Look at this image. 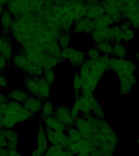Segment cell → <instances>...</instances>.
Listing matches in <instances>:
<instances>
[{"instance_id":"obj_28","label":"cell","mask_w":139,"mask_h":156,"mask_svg":"<svg viewBox=\"0 0 139 156\" xmlns=\"http://www.w3.org/2000/svg\"><path fill=\"white\" fill-rule=\"evenodd\" d=\"M94 46L98 49L101 54L111 57L113 49V44L107 41H103L99 43L94 44Z\"/></svg>"},{"instance_id":"obj_19","label":"cell","mask_w":139,"mask_h":156,"mask_svg":"<svg viewBox=\"0 0 139 156\" xmlns=\"http://www.w3.org/2000/svg\"><path fill=\"white\" fill-rule=\"evenodd\" d=\"M45 126L48 127L55 131L65 132L67 127L60 122L54 115L47 117L40 120Z\"/></svg>"},{"instance_id":"obj_6","label":"cell","mask_w":139,"mask_h":156,"mask_svg":"<svg viewBox=\"0 0 139 156\" xmlns=\"http://www.w3.org/2000/svg\"><path fill=\"white\" fill-rule=\"evenodd\" d=\"M12 61L16 67L25 73L26 74L37 76L43 75V68L34 64L23 51L21 53H15Z\"/></svg>"},{"instance_id":"obj_43","label":"cell","mask_w":139,"mask_h":156,"mask_svg":"<svg viewBox=\"0 0 139 156\" xmlns=\"http://www.w3.org/2000/svg\"><path fill=\"white\" fill-rule=\"evenodd\" d=\"M8 2L9 1H0V18L6 8L5 6L7 5Z\"/></svg>"},{"instance_id":"obj_18","label":"cell","mask_w":139,"mask_h":156,"mask_svg":"<svg viewBox=\"0 0 139 156\" xmlns=\"http://www.w3.org/2000/svg\"><path fill=\"white\" fill-rule=\"evenodd\" d=\"M13 19V15L6 7L0 18V25L2 28V34L10 35Z\"/></svg>"},{"instance_id":"obj_48","label":"cell","mask_w":139,"mask_h":156,"mask_svg":"<svg viewBox=\"0 0 139 156\" xmlns=\"http://www.w3.org/2000/svg\"><path fill=\"white\" fill-rule=\"evenodd\" d=\"M2 34V28L1 27V25H0V35H1Z\"/></svg>"},{"instance_id":"obj_42","label":"cell","mask_w":139,"mask_h":156,"mask_svg":"<svg viewBox=\"0 0 139 156\" xmlns=\"http://www.w3.org/2000/svg\"><path fill=\"white\" fill-rule=\"evenodd\" d=\"M9 101L7 94L0 92V104L7 103Z\"/></svg>"},{"instance_id":"obj_24","label":"cell","mask_w":139,"mask_h":156,"mask_svg":"<svg viewBox=\"0 0 139 156\" xmlns=\"http://www.w3.org/2000/svg\"><path fill=\"white\" fill-rule=\"evenodd\" d=\"M127 46L124 44L122 43L120 44H113L111 57L120 59H125L127 55Z\"/></svg>"},{"instance_id":"obj_11","label":"cell","mask_w":139,"mask_h":156,"mask_svg":"<svg viewBox=\"0 0 139 156\" xmlns=\"http://www.w3.org/2000/svg\"><path fill=\"white\" fill-rule=\"evenodd\" d=\"M90 35L94 44L103 41H107L113 44H114V38L112 27L95 28Z\"/></svg>"},{"instance_id":"obj_26","label":"cell","mask_w":139,"mask_h":156,"mask_svg":"<svg viewBox=\"0 0 139 156\" xmlns=\"http://www.w3.org/2000/svg\"><path fill=\"white\" fill-rule=\"evenodd\" d=\"M94 21L95 23V28L112 27L115 24L112 18L106 13H105L97 19L94 20Z\"/></svg>"},{"instance_id":"obj_36","label":"cell","mask_w":139,"mask_h":156,"mask_svg":"<svg viewBox=\"0 0 139 156\" xmlns=\"http://www.w3.org/2000/svg\"><path fill=\"white\" fill-rule=\"evenodd\" d=\"M129 20L131 23L132 29L134 30H139V12L134 13L129 18Z\"/></svg>"},{"instance_id":"obj_21","label":"cell","mask_w":139,"mask_h":156,"mask_svg":"<svg viewBox=\"0 0 139 156\" xmlns=\"http://www.w3.org/2000/svg\"><path fill=\"white\" fill-rule=\"evenodd\" d=\"M10 101L23 104L31 96L27 91L15 89L7 94Z\"/></svg>"},{"instance_id":"obj_7","label":"cell","mask_w":139,"mask_h":156,"mask_svg":"<svg viewBox=\"0 0 139 156\" xmlns=\"http://www.w3.org/2000/svg\"><path fill=\"white\" fill-rule=\"evenodd\" d=\"M60 58L63 61H69L72 66L76 68H80L87 58L85 52L70 46L62 50Z\"/></svg>"},{"instance_id":"obj_44","label":"cell","mask_w":139,"mask_h":156,"mask_svg":"<svg viewBox=\"0 0 139 156\" xmlns=\"http://www.w3.org/2000/svg\"><path fill=\"white\" fill-rule=\"evenodd\" d=\"M7 152L8 156H23L17 150L7 149Z\"/></svg>"},{"instance_id":"obj_40","label":"cell","mask_w":139,"mask_h":156,"mask_svg":"<svg viewBox=\"0 0 139 156\" xmlns=\"http://www.w3.org/2000/svg\"><path fill=\"white\" fill-rule=\"evenodd\" d=\"M9 62L5 57L0 55V73H3V71L7 68Z\"/></svg>"},{"instance_id":"obj_29","label":"cell","mask_w":139,"mask_h":156,"mask_svg":"<svg viewBox=\"0 0 139 156\" xmlns=\"http://www.w3.org/2000/svg\"><path fill=\"white\" fill-rule=\"evenodd\" d=\"M72 38V34L70 32H63L61 34L57 41L61 49H64L70 46Z\"/></svg>"},{"instance_id":"obj_30","label":"cell","mask_w":139,"mask_h":156,"mask_svg":"<svg viewBox=\"0 0 139 156\" xmlns=\"http://www.w3.org/2000/svg\"><path fill=\"white\" fill-rule=\"evenodd\" d=\"M73 87L75 99L78 98L80 94L81 88V80L79 72L74 73L73 80Z\"/></svg>"},{"instance_id":"obj_23","label":"cell","mask_w":139,"mask_h":156,"mask_svg":"<svg viewBox=\"0 0 139 156\" xmlns=\"http://www.w3.org/2000/svg\"><path fill=\"white\" fill-rule=\"evenodd\" d=\"M137 82V79L135 76L129 80L119 82V93L120 95L124 96L129 94Z\"/></svg>"},{"instance_id":"obj_27","label":"cell","mask_w":139,"mask_h":156,"mask_svg":"<svg viewBox=\"0 0 139 156\" xmlns=\"http://www.w3.org/2000/svg\"><path fill=\"white\" fill-rule=\"evenodd\" d=\"M65 132L70 145L74 143L80 141L83 138L80 132L74 126L67 128Z\"/></svg>"},{"instance_id":"obj_10","label":"cell","mask_w":139,"mask_h":156,"mask_svg":"<svg viewBox=\"0 0 139 156\" xmlns=\"http://www.w3.org/2000/svg\"><path fill=\"white\" fill-rule=\"evenodd\" d=\"M44 127L50 144L61 145L65 148H67L70 145L66 132L55 131L45 125Z\"/></svg>"},{"instance_id":"obj_25","label":"cell","mask_w":139,"mask_h":156,"mask_svg":"<svg viewBox=\"0 0 139 156\" xmlns=\"http://www.w3.org/2000/svg\"><path fill=\"white\" fill-rule=\"evenodd\" d=\"M55 107L53 103L48 100L44 101L40 112V120L53 115Z\"/></svg>"},{"instance_id":"obj_17","label":"cell","mask_w":139,"mask_h":156,"mask_svg":"<svg viewBox=\"0 0 139 156\" xmlns=\"http://www.w3.org/2000/svg\"><path fill=\"white\" fill-rule=\"evenodd\" d=\"M3 39V43L0 50V55L5 57L8 62L12 60L14 56V50L12 40L9 35L1 34Z\"/></svg>"},{"instance_id":"obj_31","label":"cell","mask_w":139,"mask_h":156,"mask_svg":"<svg viewBox=\"0 0 139 156\" xmlns=\"http://www.w3.org/2000/svg\"><path fill=\"white\" fill-rule=\"evenodd\" d=\"M112 29L114 38V44L122 43L123 42L122 34L123 31L119 27V24H114L112 26Z\"/></svg>"},{"instance_id":"obj_22","label":"cell","mask_w":139,"mask_h":156,"mask_svg":"<svg viewBox=\"0 0 139 156\" xmlns=\"http://www.w3.org/2000/svg\"><path fill=\"white\" fill-rule=\"evenodd\" d=\"M5 132L7 140V149L17 150L18 146V133L12 129H5Z\"/></svg>"},{"instance_id":"obj_37","label":"cell","mask_w":139,"mask_h":156,"mask_svg":"<svg viewBox=\"0 0 139 156\" xmlns=\"http://www.w3.org/2000/svg\"><path fill=\"white\" fill-rule=\"evenodd\" d=\"M71 111L72 115L75 119L80 115V107H79V102L77 100L75 99L74 104L71 108Z\"/></svg>"},{"instance_id":"obj_13","label":"cell","mask_w":139,"mask_h":156,"mask_svg":"<svg viewBox=\"0 0 139 156\" xmlns=\"http://www.w3.org/2000/svg\"><path fill=\"white\" fill-rule=\"evenodd\" d=\"M53 115L67 128L74 126L75 119L72 115L71 108L66 106L55 107Z\"/></svg>"},{"instance_id":"obj_47","label":"cell","mask_w":139,"mask_h":156,"mask_svg":"<svg viewBox=\"0 0 139 156\" xmlns=\"http://www.w3.org/2000/svg\"><path fill=\"white\" fill-rule=\"evenodd\" d=\"M133 57L136 59L138 63H139V52H136L133 55Z\"/></svg>"},{"instance_id":"obj_3","label":"cell","mask_w":139,"mask_h":156,"mask_svg":"<svg viewBox=\"0 0 139 156\" xmlns=\"http://www.w3.org/2000/svg\"><path fill=\"white\" fill-rule=\"evenodd\" d=\"M35 114L23 107V104L9 101L1 121L2 129H12L18 123L26 121Z\"/></svg>"},{"instance_id":"obj_15","label":"cell","mask_w":139,"mask_h":156,"mask_svg":"<svg viewBox=\"0 0 139 156\" xmlns=\"http://www.w3.org/2000/svg\"><path fill=\"white\" fill-rule=\"evenodd\" d=\"M104 9L105 13L112 18L115 24H119L123 21L121 13L118 9L117 1H100Z\"/></svg>"},{"instance_id":"obj_32","label":"cell","mask_w":139,"mask_h":156,"mask_svg":"<svg viewBox=\"0 0 139 156\" xmlns=\"http://www.w3.org/2000/svg\"><path fill=\"white\" fill-rule=\"evenodd\" d=\"M92 115L99 119H105L103 108L98 101L94 105L91 110Z\"/></svg>"},{"instance_id":"obj_2","label":"cell","mask_w":139,"mask_h":156,"mask_svg":"<svg viewBox=\"0 0 139 156\" xmlns=\"http://www.w3.org/2000/svg\"><path fill=\"white\" fill-rule=\"evenodd\" d=\"M109 57L102 55L96 59L86 58L80 67L79 72L83 91L94 92L104 74L109 69Z\"/></svg>"},{"instance_id":"obj_20","label":"cell","mask_w":139,"mask_h":156,"mask_svg":"<svg viewBox=\"0 0 139 156\" xmlns=\"http://www.w3.org/2000/svg\"><path fill=\"white\" fill-rule=\"evenodd\" d=\"M43 102L41 99L31 96L23 105L24 108L35 114L41 111Z\"/></svg>"},{"instance_id":"obj_46","label":"cell","mask_w":139,"mask_h":156,"mask_svg":"<svg viewBox=\"0 0 139 156\" xmlns=\"http://www.w3.org/2000/svg\"><path fill=\"white\" fill-rule=\"evenodd\" d=\"M74 156H102V155L100 154H79L76 155Z\"/></svg>"},{"instance_id":"obj_50","label":"cell","mask_w":139,"mask_h":156,"mask_svg":"<svg viewBox=\"0 0 139 156\" xmlns=\"http://www.w3.org/2000/svg\"><path fill=\"white\" fill-rule=\"evenodd\" d=\"M137 70L138 71V73H139V66H137Z\"/></svg>"},{"instance_id":"obj_45","label":"cell","mask_w":139,"mask_h":156,"mask_svg":"<svg viewBox=\"0 0 139 156\" xmlns=\"http://www.w3.org/2000/svg\"><path fill=\"white\" fill-rule=\"evenodd\" d=\"M0 156H8L7 149L0 147Z\"/></svg>"},{"instance_id":"obj_4","label":"cell","mask_w":139,"mask_h":156,"mask_svg":"<svg viewBox=\"0 0 139 156\" xmlns=\"http://www.w3.org/2000/svg\"><path fill=\"white\" fill-rule=\"evenodd\" d=\"M109 69L116 74L119 82L125 81L135 76L137 66L131 60L120 59L110 57L108 61Z\"/></svg>"},{"instance_id":"obj_14","label":"cell","mask_w":139,"mask_h":156,"mask_svg":"<svg viewBox=\"0 0 139 156\" xmlns=\"http://www.w3.org/2000/svg\"><path fill=\"white\" fill-rule=\"evenodd\" d=\"M94 29V20L84 17L74 22L71 33L72 34L79 33L91 34Z\"/></svg>"},{"instance_id":"obj_1","label":"cell","mask_w":139,"mask_h":156,"mask_svg":"<svg viewBox=\"0 0 139 156\" xmlns=\"http://www.w3.org/2000/svg\"><path fill=\"white\" fill-rule=\"evenodd\" d=\"M92 136L89 142L99 151L102 156H114L118 143V136L105 119L93 118L89 121Z\"/></svg>"},{"instance_id":"obj_33","label":"cell","mask_w":139,"mask_h":156,"mask_svg":"<svg viewBox=\"0 0 139 156\" xmlns=\"http://www.w3.org/2000/svg\"><path fill=\"white\" fill-rule=\"evenodd\" d=\"M43 76L50 85H52L54 82L55 74L52 68H45Z\"/></svg>"},{"instance_id":"obj_35","label":"cell","mask_w":139,"mask_h":156,"mask_svg":"<svg viewBox=\"0 0 139 156\" xmlns=\"http://www.w3.org/2000/svg\"><path fill=\"white\" fill-rule=\"evenodd\" d=\"M135 37V30L132 29L123 31L122 34L123 41L128 43L131 41Z\"/></svg>"},{"instance_id":"obj_34","label":"cell","mask_w":139,"mask_h":156,"mask_svg":"<svg viewBox=\"0 0 139 156\" xmlns=\"http://www.w3.org/2000/svg\"><path fill=\"white\" fill-rule=\"evenodd\" d=\"M85 54L87 58L92 60L97 59L102 55L98 49L94 46L89 48Z\"/></svg>"},{"instance_id":"obj_12","label":"cell","mask_w":139,"mask_h":156,"mask_svg":"<svg viewBox=\"0 0 139 156\" xmlns=\"http://www.w3.org/2000/svg\"><path fill=\"white\" fill-rule=\"evenodd\" d=\"M118 8L123 20H129L134 13L139 12V0L118 1Z\"/></svg>"},{"instance_id":"obj_9","label":"cell","mask_w":139,"mask_h":156,"mask_svg":"<svg viewBox=\"0 0 139 156\" xmlns=\"http://www.w3.org/2000/svg\"><path fill=\"white\" fill-rule=\"evenodd\" d=\"M49 143L43 124L40 121L37 135V147L32 152L31 156H43L48 148Z\"/></svg>"},{"instance_id":"obj_16","label":"cell","mask_w":139,"mask_h":156,"mask_svg":"<svg viewBox=\"0 0 139 156\" xmlns=\"http://www.w3.org/2000/svg\"><path fill=\"white\" fill-rule=\"evenodd\" d=\"M85 3V16L92 20L103 15L104 9L100 3V1H84Z\"/></svg>"},{"instance_id":"obj_39","label":"cell","mask_w":139,"mask_h":156,"mask_svg":"<svg viewBox=\"0 0 139 156\" xmlns=\"http://www.w3.org/2000/svg\"><path fill=\"white\" fill-rule=\"evenodd\" d=\"M119 26L123 31L132 29L131 23L129 20H123L119 24Z\"/></svg>"},{"instance_id":"obj_41","label":"cell","mask_w":139,"mask_h":156,"mask_svg":"<svg viewBox=\"0 0 139 156\" xmlns=\"http://www.w3.org/2000/svg\"><path fill=\"white\" fill-rule=\"evenodd\" d=\"M8 87L7 77L3 73H0V87L5 89L7 88Z\"/></svg>"},{"instance_id":"obj_8","label":"cell","mask_w":139,"mask_h":156,"mask_svg":"<svg viewBox=\"0 0 139 156\" xmlns=\"http://www.w3.org/2000/svg\"><path fill=\"white\" fill-rule=\"evenodd\" d=\"M75 99L79 102L80 115L85 118L92 115L93 107L98 102L94 93L80 94L79 98Z\"/></svg>"},{"instance_id":"obj_51","label":"cell","mask_w":139,"mask_h":156,"mask_svg":"<svg viewBox=\"0 0 139 156\" xmlns=\"http://www.w3.org/2000/svg\"></svg>"},{"instance_id":"obj_5","label":"cell","mask_w":139,"mask_h":156,"mask_svg":"<svg viewBox=\"0 0 139 156\" xmlns=\"http://www.w3.org/2000/svg\"><path fill=\"white\" fill-rule=\"evenodd\" d=\"M24 85L31 96L40 99L47 93L50 88L49 84L43 76H37L25 74Z\"/></svg>"},{"instance_id":"obj_49","label":"cell","mask_w":139,"mask_h":156,"mask_svg":"<svg viewBox=\"0 0 139 156\" xmlns=\"http://www.w3.org/2000/svg\"><path fill=\"white\" fill-rule=\"evenodd\" d=\"M137 141L138 144L139 145V136H138V137Z\"/></svg>"},{"instance_id":"obj_38","label":"cell","mask_w":139,"mask_h":156,"mask_svg":"<svg viewBox=\"0 0 139 156\" xmlns=\"http://www.w3.org/2000/svg\"><path fill=\"white\" fill-rule=\"evenodd\" d=\"M7 140L6 138L5 129H0V147L7 149Z\"/></svg>"}]
</instances>
